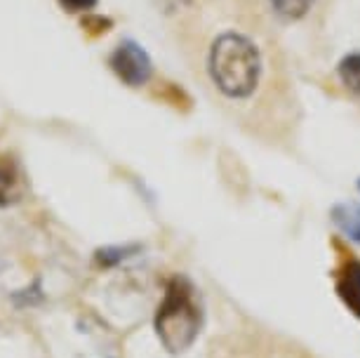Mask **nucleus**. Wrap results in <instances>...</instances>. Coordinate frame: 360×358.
Masks as SVG:
<instances>
[{"mask_svg":"<svg viewBox=\"0 0 360 358\" xmlns=\"http://www.w3.org/2000/svg\"><path fill=\"white\" fill-rule=\"evenodd\" d=\"M155 335L162 349L179 356L188 351L202 330V304L186 276H172L153 316Z\"/></svg>","mask_w":360,"mask_h":358,"instance_id":"f257e3e1","label":"nucleus"},{"mask_svg":"<svg viewBox=\"0 0 360 358\" xmlns=\"http://www.w3.org/2000/svg\"><path fill=\"white\" fill-rule=\"evenodd\" d=\"M259 50L240 33H224L210 52V73L217 87L229 97L243 99L259 83Z\"/></svg>","mask_w":360,"mask_h":358,"instance_id":"f03ea898","label":"nucleus"},{"mask_svg":"<svg viewBox=\"0 0 360 358\" xmlns=\"http://www.w3.org/2000/svg\"><path fill=\"white\" fill-rule=\"evenodd\" d=\"M111 69L115 71L123 83H127L130 87H141L148 83L153 73L151 59L137 43L132 40H125L115 47V52L111 55Z\"/></svg>","mask_w":360,"mask_h":358,"instance_id":"7ed1b4c3","label":"nucleus"},{"mask_svg":"<svg viewBox=\"0 0 360 358\" xmlns=\"http://www.w3.org/2000/svg\"><path fill=\"white\" fill-rule=\"evenodd\" d=\"M335 290L346 309L360 319V260H344V264L335 274Z\"/></svg>","mask_w":360,"mask_h":358,"instance_id":"20e7f679","label":"nucleus"},{"mask_svg":"<svg viewBox=\"0 0 360 358\" xmlns=\"http://www.w3.org/2000/svg\"><path fill=\"white\" fill-rule=\"evenodd\" d=\"M24 198L22 167L12 156L0 158V207H10Z\"/></svg>","mask_w":360,"mask_h":358,"instance_id":"39448f33","label":"nucleus"},{"mask_svg":"<svg viewBox=\"0 0 360 358\" xmlns=\"http://www.w3.org/2000/svg\"><path fill=\"white\" fill-rule=\"evenodd\" d=\"M332 219H335V224L342 229L351 241L360 243V205H356V203H342V205H335Z\"/></svg>","mask_w":360,"mask_h":358,"instance_id":"423d86ee","label":"nucleus"},{"mask_svg":"<svg viewBox=\"0 0 360 358\" xmlns=\"http://www.w3.org/2000/svg\"><path fill=\"white\" fill-rule=\"evenodd\" d=\"M139 250H141L139 245H111V248H101V250H97L94 260H97L99 267L111 269V267L123 264L125 260L134 257V255H137Z\"/></svg>","mask_w":360,"mask_h":358,"instance_id":"0eeeda50","label":"nucleus"},{"mask_svg":"<svg viewBox=\"0 0 360 358\" xmlns=\"http://www.w3.org/2000/svg\"><path fill=\"white\" fill-rule=\"evenodd\" d=\"M339 73H342V80L346 83V87L360 94V52L358 55L346 57L342 66H339Z\"/></svg>","mask_w":360,"mask_h":358,"instance_id":"6e6552de","label":"nucleus"},{"mask_svg":"<svg viewBox=\"0 0 360 358\" xmlns=\"http://www.w3.org/2000/svg\"><path fill=\"white\" fill-rule=\"evenodd\" d=\"M278 15L290 17V19H299L307 15V10L311 8L314 0H271Z\"/></svg>","mask_w":360,"mask_h":358,"instance_id":"1a4fd4ad","label":"nucleus"},{"mask_svg":"<svg viewBox=\"0 0 360 358\" xmlns=\"http://www.w3.org/2000/svg\"><path fill=\"white\" fill-rule=\"evenodd\" d=\"M59 5L69 12H87L97 5V0H59Z\"/></svg>","mask_w":360,"mask_h":358,"instance_id":"9d476101","label":"nucleus"},{"mask_svg":"<svg viewBox=\"0 0 360 358\" xmlns=\"http://www.w3.org/2000/svg\"><path fill=\"white\" fill-rule=\"evenodd\" d=\"M188 3H191V0H155V5H158L160 10H165V12L184 10Z\"/></svg>","mask_w":360,"mask_h":358,"instance_id":"9b49d317","label":"nucleus"}]
</instances>
